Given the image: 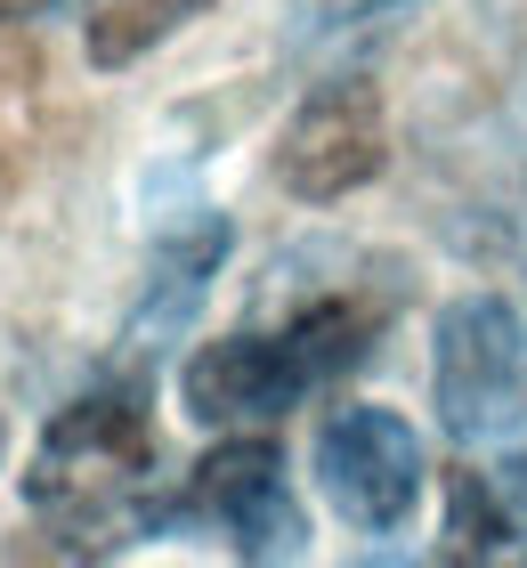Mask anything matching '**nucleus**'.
Here are the masks:
<instances>
[{"instance_id":"nucleus-1","label":"nucleus","mask_w":527,"mask_h":568,"mask_svg":"<svg viewBox=\"0 0 527 568\" xmlns=\"http://www.w3.org/2000/svg\"><path fill=\"white\" fill-rule=\"evenodd\" d=\"M146 487H154V423L130 382L58 406V423L41 430L33 463H24V504L65 545H105L122 528H154L163 511Z\"/></svg>"},{"instance_id":"nucleus-2","label":"nucleus","mask_w":527,"mask_h":568,"mask_svg":"<svg viewBox=\"0 0 527 568\" xmlns=\"http://www.w3.org/2000/svg\"><path fill=\"white\" fill-rule=\"evenodd\" d=\"M374 357V317L357 301H308L301 317H284L276 333H227L203 342L179 366V406L203 430H235V423H276L293 415L308 390L341 382L349 366Z\"/></svg>"},{"instance_id":"nucleus-3","label":"nucleus","mask_w":527,"mask_h":568,"mask_svg":"<svg viewBox=\"0 0 527 568\" xmlns=\"http://www.w3.org/2000/svg\"><path fill=\"white\" fill-rule=\"evenodd\" d=\"M430 406L463 447H495L527 430V317L504 293H463L438 308Z\"/></svg>"},{"instance_id":"nucleus-4","label":"nucleus","mask_w":527,"mask_h":568,"mask_svg":"<svg viewBox=\"0 0 527 568\" xmlns=\"http://www.w3.org/2000/svg\"><path fill=\"white\" fill-rule=\"evenodd\" d=\"M422 438L406 415H389V406H341L325 415L316 430V487H325V504L341 511L349 528L365 536H398L422 504Z\"/></svg>"},{"instance_id":"nucleus-5","label":"nucleus","mask_w":527,"mask_h":568,"mask_svg":"<svg viewBox=\"0 0 527 568\" xmlns=\"http://www.w3.org/2000/svg\"><path fill=\"white\" fill-rule=\"evenodd\" d=\"M179 511L220 528L235 560H301L308 552V511H301L293 479H284V455L268 438H235V447L203 455Z\"/></svg>"},{"instance_id":"nucleus-6","label":"nucleus","mask_w":527,"mask_h":568,"mask_svg":"<svg viewBox=\"0 0 527 568\" xmlns=\"http://www.w3.org/2000/svg\"><path fill=\"white\" fill-rule=\"evenodd\" d=\"M389 154V122H382V90L357 73H333L325 90L301 98V114L276 139V179L301 203H341L382 171Z\"/></svg>"},{"instance_id":"nucleus-7","label":"nucleus","mask_w":527,"mask_h":568,"mask_svg":"<svg viewBox=\"0 0 527 568\" xmlns=\"http://www.w3.org/2000/svg\"><path fill=\"white\" fill-rule=\"evenodd\" d=\"M227 220L220 212H203V203H188V212H171V227L154 236V268H146V301L130 308V342L139 349H154L163 333H179L203 308V293H211V276H220V261H227Z\"/></svg>"},{"instance_id":"nucleus-8","label":"nucleus","mask_w":527,"mask_h":568,"mask_svg":"<svg viewBox=\"0 0 527 568\" xmlns=\"http://www.w3.org/2000/svg\"><path fill=\"white\" fill-rule=\"evenodd\" d=\"M446 536L455 560H527V455H504L446 487Z\"/></svg>"},{"instance_id":"nucleus-9","label":"nucleus","mask_w":527,"mask_h":568,"mask_svg":"<svg viewBox=\"0 0 527 568\" xmlns=\"http://www.w3.org/2000/svg\"><path fill=\"white\" fill-rule=\"evenodd\" d=\"M398 17H414V0H284V49L301 65H333L349 49L382 41Z\"/></svg>"},{"instance_id":"nucleus-10","label":"nucleus","mask_w":527,"mask_h":568,"mask_svg":"<svg viewBox=\"0 0 527 568\" xmlns=\"http://www.w3.org/2000/svg\"><path fill=\"white\" fill-rule=\"evenodd\" d=\"M203 0H82V41H90V65H130L146 58L154 41H171Z\"/></svg>"},{"instance_id":"nucleus-11","label":"nucleus","mask_w":527,"mask_h":568,"mask_svg":"<svg viewBox=\"0 0 527 568\" xmlns=\"http://www.w3.org/2000/svg\"><path fill=\"white\" fill-rule=\"evenodd\" d=\"M58 0H0V24H24V17H49Z\"/></svg>"},{"instance_id":"nucleus-12","label":"nucleus","mask_w":527,"mask_h":568,"mask_svg":"<svg viewBox=\"0 0 527 568\" xmlns=\"http://www.w3.org/2000/svg\"><path fill=\"white\" fill-rule=\"evenodd\" d=\"M0 447H9V430H0Z\"/></svg>"}]
</instances>
